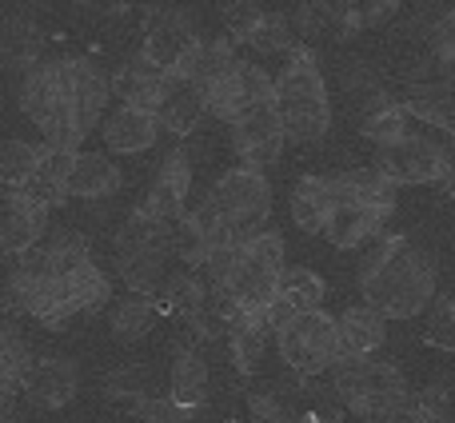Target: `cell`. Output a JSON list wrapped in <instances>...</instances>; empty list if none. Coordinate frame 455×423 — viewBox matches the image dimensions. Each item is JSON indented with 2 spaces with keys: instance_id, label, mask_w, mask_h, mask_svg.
<instances>
[{
  "instance_id": "cell-40",
  "label": "cell",
  "mask_w": 455,
  "mask_h": 423,
  "mask_svg": "<svg viewBox=\"0 0 455 423\" xmlns=\"http://www.w3.org/2000/svg\"><path fill=\"white\" fill-rule=\"evenodd\" d=\"M0 196H4V184H0Z\"/></svg>"
},
{
  "instance_id": "cell-8",
  "label": "cell",
  "mask_w": 455,
  "mask_h": 423,
  "mask_svg": "<svg viewBox=\"0 0 455 423\" xmlns=\"http://www.w3.org/2000/svg\"><path fill=\"white\" fill-rule=\"evenodd\" d=\"M275 347H280V360L288 363L296 376L304 379H320L344 360V347H339V331L323 307L312 312L288 315V320L275 323Z\"/></svg>"
},
{
  "instance_id": "cell-24",
  "label": "cell",
  "mask_w": 455,
  "mask_h": 423,
  "mask_svg": "<svg viewBox=\"0 0 455 423\" xmlns=\"http://www.w3.org/2000/svg\"><path fill=\"white\" fill-rule=\"evenodd\" d=\"M336 331H339L344 355H371L384 347L387 320L371 304H352V307H344V315L336 320Z\"/></svg>"
},
{
  "instance_id": "cell-27",
  "label": "cell",
  "mask_w": 455,
  "mask_h": 423,
  "mask_svg": "<svg viewBox=\"0 0 455 423\" xmlns=\"http://www.w3.org/2000/svg\"><path fill=\"white\" fill-rule=\"evenodd\" d=\"M288 208H291L296 227L320 235L323 219H328V208H331V176H299V180L291 184Z\"/></svg>"
},
{
  "instance_id": "cell-30",
  "label": "cell",
  "mask_w": 455,
  "mask_h": 423,
  "mask_svg": "<svg viewBox=\"0 0 455 423\" xmlns=\"http://www.w3.org/2000/svg\"><path fill=\"white\" fill-rule=\"evenodd\" d=\"M156 116H160V128H164V132L188 136L192 128L200 124V116H204V104H200V96L192 92L188 84H180V80H176V88L168 92L164 108H160Z\"/></svg>"
},
{
  "instance_id": "cell-10",
  "label": "cell",
  "mask_w": 455,
  "mask_h": 423,
  "mask_svg": "<svg viewBox=\"0 0 455 423\" xmlns=\"http://www.w3.org/2000/svg\"><path fill=\"white\" fill-rule=\"evenodd\" d=\"M451 164H455V152L443 140H435V132H427L424 124H419L416 132L376 148V168L395 188H408V184H440V176L448 172Z\"/></svg>"
},
{
  "instance_id": "cell-20",
  "label": "cell",
  "mask_w": 455,
  "mask_h": 423,
  "mask_svg": "<svg viewBox=\"0 0 455 423\" xmlns=\"http://www.w3.org/2000/svg\"><path fill=\"white\" fill-rule=\"evenodd\" d=\"M0 200H4V212H0V251L4 256H24V251L36 248L48 208L32 204L24 196H12V192H4Z\"/></svg>"
},
{
  "instance_id": "cell-31",
  "label": "cell",
  "mask_w": 455,
  "mask_h": 423,
  "mask_svg": "<svg viewBox=\"0 0 455 423\" xmlns=\"http://www.w3.org/2000/svg\"><path fill=\"white\" fill-rule=\"evenodd\" d=\"M339 4V20L344 28L363 32V28H379L400 12V0H336Z\"/></svg>"
},
{
  "instance_id": "cell-33",
  "label": "cell",
  "mask_w": 455,
  "mask_h": 423,
  "mask_svg": "<svg viewBox=\"0 0 455 423\" xmlns=\"http://www.w3.org/2000/svg\"><path fill=\"white\" fill-rule=\"evenodd\" d=\"M28 363H32L28 344L16 331H0V387H20Z\"/></svg>"
},
{
  "instance_id": "cell-32",
  "label": "cell",
  "mask_w": 455,
  "mask_h": 423,
  "mask_svg": "<svg viewBox=\"0 0 455 423\" xmlns=\"http://www.w3.org/2000/svg\"><path fill=\"white\" fill-rule=\"evenodd\" d=\"M188 403L172 400V395H148V400H136L128 403V419L132 423H192Z\"/></svg>"
},
{
  "instance_id": "cell-12",
  "label": "cell",
  "mask_w": 455,
  "mask_h": 423,
  "mask_svg": "<svg viewBox=\"0 0 455 423\" xmlns=\"http://www.w3.org/2000/svg\"><path fill=\"white\" fill-rule=\"evenodd\" d=\"M232 152L243 168H264L280 164L283 148H288V132H283V120H280V108H275V96L256 108H248L243 116H235L232 124Z\"/></svg>"
},
{
  "instance_id": "cell-28",
  "label": "cell",
  "mask_w": 455,
  "mask_h": 423,
  "mask_svg": "<svg viewBox=\"0 0 455 423\" xmlns=\"http://www.w3.org/2000/svg\"><path fill=\"white\" fill-rule=\"evenodd\" d=\"M416 128H419V120L411 116V108H408V104H395V100H387V104H379V108H371L368 116H363L360 132H363V140H368V144H376V148H384V144L400 140V136L416 132Z\"/></svg>"
},
{
  "instance_id": "cell-21",
  "label": "cell",
  "mask_w": 455,
  "mask_h": 423,
  "mask_svg": "<svg viewBox=\"0 0 455 423\" xmlns=\"http://www.w3.org/2000/svg\"><path fill=\"white\" fill-rule=\"evenodd\" d=\"M120 188V168L104 152H76L68 160V200H104Z\"/></svg>"
},
{
  "instance_id": "cell-6",
  "label": "cell",
  "mask_w": 455,
  "mask_h": 423,
  "mask_svg": "<svg viewBox=\"0 0 455 423\" xmlns=\"http://www.w3.org/2000/svg\"><path fill=\"white\" fill-rule=\"evenodd\" d=\"M68 160L72 148H60V144L8 140L0 148V184L12 196H24L52 212L68 200Z\"/></svg>"
},
{
  "instance_id": "cell-35",
  "label": "cell",
  "mask_w": 455,
  "mask_h": 423,
  "mask_svg": "<svg viewBox=\"0 0 455 423\" xmlns=\"http://www.w3.org/2000/svg\"><path fill=\"white\" fill-rule=\"evenodd\" d=\"M427 312V339L443 352H455V299H432L424 307Z\"/></svg>"
},
{
  "instance_id": "cell-17",
  "label": "cell",
  "mask_w": 455,
  "mask_h": 423,
  "mask_svg": "<svg viewBox=\"0 0 455 423\" xmlns=\"http://www.w3.org/2000/svg\"><path fill=\"white\" fill-rule=\"evenodd\" d=\"M160 116L156 112L132 108V104H116L112 112H104L100 120V136L108 144V152H120V156H132V152H144L160 140Z\"/></svg>"
},
{
  "instance_id": "cell-29",
  "label": "cell",
  "mask_w": 455,
  "mask_h": 423,
  "mask_svg": "<svg viewBox=\"0 0 455 423\" xmlns=\"http://www.w3.org/2000/svg\"><path fill=\"white\" fill-rule=\"evenodd\" d=\"M172 400L188 403V408H200L208 400V363L192 347L176 352L172 360Z\"/></svg>"
},
{
  "instance_id": "cell-18",
  "label": "cell",
  "mask_w": 455,
  "mask_h": 423,
  "mask_svg": "<svg viewBox=\"0 0 455 423\" xmlns=\"http://www.w3.org/2000/svg\"><path fill=\"white\" fill-rule=\"evenodd\" d=\"M172 88H176V80L164 76L160 68H152L144 56H132V60L112 76V96H116L120 104H132V108H144V112L164 108Z\"/></svg>"
},
{
  "instance_id": "cell-19",
  "label": "cell",
  "mask_w": 455,
  "mask_h": 423,
  "mask_svg": "<svg viewBox=\"0 0 455 423\" xmlns=\"http://www.w3.org/2000/svg\"><path fill=\"white\" fill-rule=\"evenodd\" d=\"M323 296H328V288H323L320 272H312V267H283L280 283L272 291V304H267V323L275 328L288 315L323 307Z\"/></svg>"
},
{
  "instance_id": "cell-11",
  "label": "cell",
  "mask_w": 455,
  "mask_h": 423,
  "mask_svg": "<svg viewBox=\"0 0 455 423\" xmlns=\"http://www.w3.org/2000/svg\"><path fill=\"white\" fill-rule=\"evenodd\" d=\"M272 96H275L272 76H267V72L259 68L256 60H248V56L235 52L232 64H228L220 76L208 84V92L200 96V104H204V108L212 112L216 120L232 124L235 116H243L248 108H256V104L272 100Z\"/></svg>"
},
{
  "instance_id": "cell-39",
  "label": "cell",
  "mask_w": 455,
  "mask_h": 423,
  "mask_svg": "<svg viewBox=\"0 0 455 423\" xmlns=\"http://www.w3.org/2000/svg\"><path fill=\"white\" fill-rule=\"evenodd\" d=\"M440 188H443V192H448V196L455 200V164H451V168H448V172H443V176H440Z\"/></svg>"
},
{
  "instance_id": "cell-16",
  "label": "cell",
  "mask_w": 455,
  "mask_h": 423,
  "mask_svg": "<svg viewBox=\"0 0 455 423\" xmlns=\"http://www.w3.org/2000/svg\"><path fill=\"white\" fill-rule=\"evenodd\" d=\"M188 192H192V164H188V156L176 148V152H168L164 164L156 168V176H152L148 192L140 196V208H136V212H144L148 219L172 227L176 219L184 216Z\"/></svg>"
},
{
  "instance_id": "cell-14",
  "label": "cell",
  "mask_w": 455,
  "mask_h": 423,
  "mask_svg": "<svg viewBox=\"0 0 455 423\" xmlns=\"http://www.w3.org/2000/svg\"><path fill=\"white\" fill-rule=\"evenodd\" d=\"M232 243H235V235L224 227V219L216 216L212 204L184 212V216L176 219V256L188 267H204L208 272Z\"/></svg>"
},
{
  "instance_id": "cell-37",
  "label": "cell",
  "mask_w": 455,
  "mask_h": 423,
  "mask_svg": "<svg viewBox=\"0 0 455 423\" xmlns=\"http://www.w3.org/2000/svg\"><path fill=\"white\" fill-rule=\"evenodd\" d=\"M0 423H28V400L20 387H0Z\"/></svg>"
},
{
  "instance_id": "cell-15",
  "label": "cell",
  "mask_w": 455,
  "mask_h": 423,
  "mask_svg": "<svg viewBox=\"0 0 455 423\" xmlns=\"http://www.w3.org/2000/svg\"><path fill=\"white\" fill-rule=\"evenodd\" d=\"M196 44H200V36L192 32V24L184 20L180 12H160L156 20L148 24V36H144L140 56L152 64V68L164 72V76L184 80Z\"/></svg>"
},
{
  "instance_id": "cell-23",
  "label": "cell",
  "mask_w": 455,
  "mask_h": 423,
  "mask_svg": "<svg viewBox=\"0 0 455 423\" xmlns=\"http://www.w3.org/2000/svg\"><path fill=\"white\" fill-rule=\"evenodd\" d=\"M20 392L28 403H44V408H64L76 395V376L64 360H32L20 379Z\"/></svg>"
},
{
  "instance_id": "cell-3",
  "label": "cell",
  "mask_w": 455,
  "mask_h": 423,
  "mask_svg": "<svg viewBox=\"0 0 455 423\" xmlns=\"http://www.w3.org/2000/svg\"><path fill=\"white\" fill-rule=\"evenodd\" d=\"M360 288L363 304H371L384 320L424 315V307L435 299V259L403 235H387L371 248Z\"/></svg>"
},
{
  "instance_id": "cell-5",
  "label": "cell",
  "mask_w": 455,
  "mask_h": 423,
  "mask_svg": "<svg viewBox=\"0 0 455 423\" xmlns=\"http://www.w3.org/2000/svg\"><path fill=\"white\" fill-rule=\"evenodd\" d=\"M272 88H275V108H280L288 140H299V144L323 140V132L331 128V100L312 48L291 44L280 72L272 76Z\"/></svg>"
},
{
  "instance_id": "cell-25",
  "label": "cell",
  "mask_w": 455,
  "mask_h": 423,
  "mask_svg": "<svg viewBox=\"0 0 455 423\" xmlns=\"http://www.w3.org/2000/svg\"><path fill=\"white\" fill-rule=\"evenodd\" d=\"M267 331L272 323L264 315H240L228 323V344H232V363L243 379L264 371V355H267Z\"/></svg>"
},
{
  "instance_id": "cell-36",
  "label": "cell",
  "mask_w": 455,
  "mask_h": 423,
  "mask_svg": "<svg viewBox=\"0 0 455 423\" xmlns=\"http://www.w3.org/2000/svg\"><path fill=\"white\" fill-rule=\"evenodd\" d=\"M144 328H148V304L144 299H124L116 307V315H112V331L120 339H136L144 336Z\"/></svg>"
},
{
  "instance_id": "cell-13",
  "label": "cell",
  "mask_w": 455,
  "mask_h": 423,
  "mask_svg": "<svg viewBox=\"0 0 455 423\" xmlns=\"http://www.w3.org/2000/svg\"><path fill=\"white\" fill-rule=\"evenodd\" d=\"M44 259L56 272V280H60L72 315L88 312V307H96V304L108 299V280H104V272L96 267L92 251H88L84 243H76V240L52 243V248H44Z\"/></svg>"
},
{
  "instance_id": "cell-26",
  "label": "cell",
  "mask_w": 455,
  "mask_h": 423,
  "mask_svg": "<svg viewBox=\"0 0 455 423\" xmlns=\"http://www.w3.org/2000/svg\"><path fill=\"white\" fill-rule=\"evenodd\" d=\"M248 411L251 423H339V411H315V408H299L288 392L280 387H264V392L248 395Z\"/></svg>"
},
{
  "instance_id": "cell-22",
  "label": "cell",
  "mask_w": 455,
  "mask_h": 423,
  "mask_svg": "<svg viewBox=\"0 0 455 423\" xmlns=\"http://www.w3.org/2000/svg\"><path fill=\"white\" fill-rule=\"evenodd\" d=\"M411 116L427 128V132L443 136V144L455 152V80H440V84H424L403 100Z\"/></svg>"
},
{
  "instance_id": "cell-2",
  "label": "cell",
  "mask_w": 455,
  "mask_h": 423,
  "mask_svg": "<svg viewBox=\"0 0 455 423\" xmlns=\"http://www.w3.org/2000/svg\"><path fill=\"white\" fill-rule=\"evenodd\" d=\"M283 267H288V251H283V235L275 227H259V232L235 240L232 248L208 267L212 275V304L224 323L240 320V315H264L272 291L280 283Z\"/></svg>"
},
{
  "instance_id": "cell-1",
  "label": "cell",
  "mask_w": 455,
  "mask_h": 423,
  "mask_svg": "<svg viewBox=\"0 0 455 423\" xmlns=\"http://www.w3.org/2000/svg\"><path fill=\"white\" fill-rule=\"evenodd\" d=\"M112 80L88 56H52L24 76L20 108L48 144L76 148L84 136L100 128L108 112Z\"/></svg>"
},
{
  "instance_id": "cell-7",
  "label": "cell",
  "mask_w": 455,
  "mask_h": 423,
  "mask_svg": "<svg viewBox=\"0 0 455 423\" xmlns=\"http://www.w3.org/2000/svg\"><path fill=\"white\" fill-rule=\"evenodd\" d=\"M331 371H336V395L363 423H392L411 403L408 379L392 363H363V355H344Z\"/></svg>"
},
{
  "instance_id": "cell-9",
  "label": "cell",
  "mask_w": 455,
  "mask_h": 423,
  "mask_svg": "<svg viewBox=\"0 0 455 423\" xmlns=\"http://www.w3.org/2000/svg\"><path fill=\"white\" fill-rule=\"evenodd\" d=\"M208 204L216 208V216L224 219L228 232H232L235 240H243V235L267 227V216H272V184H267L264 172L240 164L216 180Z\"/></svg>"
},
{
  "instance_id": "cell-38",
  "label": "cell",
  "mask_w": 455,
  "mask_h": 423,
  "mask_svg": "<svg viewBox=\"0 0 455 423\" xmlns=\"http://www.w3.org/2000/svg\"><path fill=\"white\" fill-rule=\"evenodd\" d=\"M392 423H448L443 419V411L440 408H432V403H424V400H411L408 408L400 411Z\"/></svg>"
},
{
  "instance_id": "cell-4",
  "label": "cell",
  "mask_w": 455,
  "mask_h": 423,
  "mask_svg": "<svg viewBox=\"0 0 455 423\" xmlns=\"http://www.w3.org/2000/svg\"><path fill=\"white\" fill-rule=\"evenodd\" d=\"M400 188L371 168H347V172L331 176V208L328 219L320 227V240H328L331 248H368L384 235L387 219L395 212Z\"/></svg>"
},
{
  "instance_id": "cell-34",
  "label": "cell",
  "mask_w": 455,
  "mask_h": 423,
  "mask_svg": "<svg viewBox=\"0 0 455 423\" xmlns=\"http://www.w3.org/2000/svg\"><path fill=\"white\" fill-rule=\"evenodd\" d=\"M427 52L435 56L440 68L455 72V8H448V12H440L432 20V28H427Z\"/></svg>"
}]
</instances>
